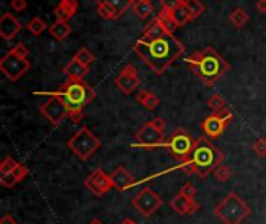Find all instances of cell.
<instances>
[{"label": "cell", "instance_id": "39", "mask_svg": "<svg viewBox=\"0 0 266 224\" xmlns=\"http://www.w3.org/2000/svg\"><path fill=\"white\" fill-rule=\"evenodd\" d=\"M11 8L16 11V13H22V11H25V8H27V0H11Z\"/></svg>", "mask_w": 266, "mask_h": 224}, {"label": "cell", "instance_id": "7", "mask_svg": "<svg viewBox=\"0 0 266 224\" xmlns=\"http://www.w3.org/2000/svg\"><path fill=\"white\" fill-rule=\"evenodd\" d=\"M101 146V140L87 128L81 126L67 140V148L81 161H89Z\"/></svg>", "mask_w": 266, "mask_h": 224}, {"label": "cell", "instance_id": "42", "mask_svg": "<svg viewBox=\"0 0 266 224\" xmlns=\"http://www.w3.org/2000/svg\"><path fill=\"white\" fill-rule=\"evenodd\" d=\"M257 10L260 13H266V0H257Z\"/></svg>", "mask_w": 266, "mask_h": 224}, {"label": "cell", "instance_id": "30", "mask_svg": "<svg viewBox=\"0 0 266 224\" xmlns=\"http://www.w3.org/2000/svg\"><path fill=\"white\" fill-rule=\"evenodd\" d=\"M184 5L188 10V13H190V16H192L193 20L206 11V7L203 5L201 0H184Z\"/></svg>", "mask_w": 266, "mask_h": 224}, {"label": "cell", "instance_id": "29", "mask_svg": "<svg viewBox=\"0 0 266 224\" xmlns=\"http://www.w3.org/2000/svg\"><path fill=\"white\" fill-rule=\"evenodd\" d=\"M97 13L100 14V17H103L106 20H117L119 17H122L112 7H109L103 2H98V0H97Z\"/></svg>", "mask_w": 266, "mask_h": 224}, {"label": "cell", "instance_id": "11", "mask_svg": "<svg viewBox=\"0 0 266 224\" xmlns=\"http://www.w3.org/2000/svg\"><path fill=\"white\" fill-rule=\"evenodd\" d=\"M131 204L143 218H149L151 215H154L162 207L164 201L153 189L143 187V189L132 198Z\"/></svg>", "mask_w": 266, "mask_h": 224}, {"label": "cell", "instance_id": "6", "mask_svg": "<svg viewBox=\"0 0 266 224\" xmlns=\"http://www.w3.org/2000/svg\"><path fill=\"white\" fill-rule=\"evenodd\" d=\"M28 55L30 50L27 49V46L19 42L0 59V70H2V73L10 81L13 83L19 81L30 70L31 62L28 61Z\"/></svg>", "mask_w": 266, "mask_h": 224}, {"label": "cell", "instance_id": "34", "mask_svg": "<svg viewBox=\"0 0 266 224\" xmlns=\"http://www.w3.org/2000/svg\"><path fill=\"white\" fill-rule=\"evenodd\" d=\"M213 176H215V179L218 181V182H227L231 177H232V170L227 167V165H224V164H221L215 171H213Z\"/></svg>", "mask_w": 266, "mask_h": 224}, {"label": "cell", "instance_id": "43", "mask_svg": "<svg viewBox=\"0 0 266 224\" xmlns=\"http://www.w3.org/2000/svg\"><path fill=\"white\" fill-rule=\"evenodd\" d=\"M120 224H137V222L134 219H131V218H125Z\"/></svg>", "mask_w": 266, "mask_h": 224}, {"label": "cell", "instance_id": "8", "mask_svg": "<svg viewBox=\"0 0 266 224\" xmlns=\"http://www.w3.org/2000/svg\"><path fill=\"white\" fill-rule=\"evenodd\" d=\"M195 142H196V139L190 136V132H187L184 128H178L165 140L164 148L168 149V153L173 158H176L179 162H185L193 151Z\"/></svg>", "mask_w": 266, "mask_h": 224}, {"label": "cell", "instance_id": "4", "mask_svg": "<svg viewBox=\"0 0 266 224\" xmlns=\"http://www.w3.org/2000/svg\"><path fill=\"white\" fill-rule=\"evenodd\" d=\"M185 62L188 64L190 70L199 78V81L207 87H212L231 70V64L213 47H206L199 52H195L185 59Z\"/></svg>", "mask_w": 266, "mask_h": 224}, {"label": "cell", "instance_id": "46", "mask_svg": "<svg viewBox=\"0 0 266 224\" xmlns=\"http://www.w3.org/2000/svg\"><path fill=\"white\" fill-rule=\"evenodd\" d=\"M134 2H136V0H134Z\"/></svg>", "mask_w": 266, "mask_h": 224}, {"label": "cell", "instance_id": "26", "mask_svg": "<svg viewBox=\"0 0 266 224\" xmlns=\"http://www.w3.org/2000/svg\"><path fill=\"white\" fill-rule=\"evenodd\" d=\"M170 13H171V16H173V19H174V22H176L178 27H184V25H187L188 22L193 20L192 16H190V13H188V10L185 8L184 2H182L181 7H178L176 10H173V11H170Z\"/></svg>", "mask_w": 266, "mask_h": 224}, {"label": "cell", "instance_id": "1", "mask_svg": "<svg viewBox=\"0 0 266 224\" xmlns=\"http://www.w3.org/2000/svg\"><path fill=\"white\" fill-rule=\"evenodd\" d=\"M134 53L156 75H162L176 59H179L185 47L174 34L165 33L156 39H139L132 46Z\"/></svg>", "mask_w": 266, "mask_h": 224}, {"label": "cell", "instance_id": "19", "mask_svg": "<svg viewBox=\"0 0 266 224\" xmlns=\"http://www.w3.org/2000/svg\"><path fill=\"white\" fill-rule=\"evenodd\" d=\"M78 7H80L78 0H62V2H59L53 10L56 20L69 22V19H72L75 14H77Z\"/></svg>", "mask_w": 266, "mask_h": 224}, {"label": "cell", "instance_id": "20", "mask_svg": "<svg viewBox=\"0 0 266 224\" xmlns=\"http://www.w3.org/2000/svg\"><path fill=\"white\" fill-rule=\"evenodd\" d=\"M28 173H30V170L24 165V164H20L16 170H13L11 173H8V174H2L0 176V184H2L5 189H13L14 185H17L19 182H22L27 176H28Z\"/></svg>", "mask_w": 266, "mask_h": 224}, {"label": "cell", "instance_id": "40", "mask_svg": "<svg viewBox=\"0 0 266 224\" xmlns=\"http://www.w3.org/2000/svg\"><path fill=\"white\" fill-rule=\"evenodd\" d=\"M151 122H153V125L161 131V132H164V129H165V120L162 119V117H156V119H153V120H151Z\"/></svg>", "mask_w": 266, "mask_h": 224}, {"label": "cell", "instance_id": "23", "mask_svg": "<svg viewBox=\"0 0 266 224\" xmlns=\"http://www.w3.org/2000/svg\"><path fill=\"white\" fill-rule=\"evenodd\" d=\"M49 33L53 37L55 41H64L65 37H69V34L72 33V28L69 25V22H62V20H55L50 27H49Z\"/></svg>", "mask_w": 266, "mask_h": 224}, {"label": "cell", "instance_id": "25", "mask_svg": "<svg viewBox=\"0 0 266 224\" xmlns=\"http://www.w3.org/2000/svg\"><path fill=\"white\" fill-rule=\"evenodd\" d=\"M156 19H158L159 24L165 28V31L170 33V34H174L176 28H179V27L176 25V22H174V19H173V16H171L170 11L161 10V11L158 13V16H156Z\"/></svg>", "mask_w": 266, "mask_h": 224}, {"label": "cell", "instance_id": "13", "mask_svg": "<svg viewBox=\"0 0 266 224\" xmlns=\"http://www.w3.org/2000/svg\"><path fill=\"white\" fill-rule=\"evenodd\" d=\"M39 110L53 126H59L69 117L67 106L58 97H49V100L44 104H41Z\"/></svg>", "mask_w": 266, "mask_h": 224}, {"label": "cell", "instance_id": "33", "mask_svg": "<svg viewBox=\"0 0 266 224\" xmlns=\"http://www.w3.org/2000/svg\"><path fill=\"white\" fill-rule=\"evenodd\" d=\"M75 59H77L78 62H81L83 65H86V67H89L94 61H95V56H94V53L87 49V47H81V49H78V52L75 53V56H73Z\"/></svg>", "mask_w": 266, "mask_h": 224}, {"label": "cell", "instance_id": "36", "mask_svg": "<svg viewBox=\"0 0 266 224\" xmlns=\"http://www.w3.org/2000/svg\"><path fill=\"white\" fill-rule=\"evenodd\" d=\"M252 151L258 156V158H266V139L260 137L252 143Z\"/></svg>", "mask_w": 266, "mask_h": 224}, {"label": "cell", "instance_id": "35", "mask_svg": "<svg viewBox=\"0 0 266 224\" xmlns=\"http://www.w3.org/2000/svg\"><path fill=\"white\" fill-rule=\"evenodd\" d=\"M20 165V162H17L16 159H13L11 156H7L2 164H0V174H8L11 173L13 170H16L17 167Z\"/></svg>", "mask_w": 266, "mask_h": 224}, {"label": "cell", "instance_id": "5", "mask_svg": "<svg viewBox=\"0 0 266 224\" xmlns=\"http://www.w3.org/2000/svg\"><path fill=\"white\" fill-rule=\"evenodd\" d=\"M213 213L223 224H241L251 215V207L238 193L231 192L215 206Z\"/></svg>", "mask_w": 266, "mask_h": 224}, {"label": "cell", "instance_id": "24", "mask_svg": "<svg viewBox=\"0 0 266 224\" xmlns=\"http://www.w3.org/2000/svg\"><path fill=\"white\" fill-rule=\"evenodd\" d=\"M165 33H167L165 28H164V27L159 24V20L154 17L153 20H151V22L143 28L140 37H142V39H156V37H161V36H164Z\"/></svg>", "mask_w": 266, "mask_h": 224}, {"label": "cell", "instance_id": "28", "mask_svg": "<svg viewBox=\"0 0 266 224\" xmlns=\"http://www.w3.org/2000/svg\"><path fill=\"white\" fill-rule=\"evenodd\" d=\"M98 2H103V4L112 7L120 16H122L126 10L132 8V5H134V0H98Z\"/></svg>", "mask_w": 266, "mask_h": 224}, {"label": "cell", "instance_id": "44", "mask_svg": "<svg viewBox=\"0 0 266 224\" xmlns=\"http://www.w3.org/2000/svg\"><path fill=\"white\" fill-rule=\"evenodd\" d=\"M89 224H103V222H101L98 218H94V219H91V221H89Z\"/></svg>", "mask_w": 266, "mask_h": 224}, {"label": "cell", "instance_id": "27", "mask_svg": "<svg viewBox=\"0 0 266 224\" xmlns=\"http://www.w3.org/2000/svg\"><path fill=\"white\" fill-rule=\"evenodd\" d=\"M229 22H231L235 28H243V27L249 22V14H248L243 8H235V10L229 14Z\"/></svg>", "mask_w": 266, "mask_h": 224}, {"label": "cell", "instance_id": "32", "mask_svg": "<svg viewBox=\"0 0 266 224\" xmlns=\"http://www.w3.org/2000/svg\"><path fill=\"white\" fill-rule=\"evenodd\" d=\"M27 30H28L31 34H34V36H39V34H42V33L47 30V24H46V20L41 19V17H33V19L27 24Z\"/></svg>", "mask_w": 266, "mask_h": 224}, {"label": "cell", "instance_id": "38", "mask_svg": "<svg viewBox=\"0 0 266 224\" xmlns=\"http://www.w3.org/2000/svg\"><path fill=\"white\" fill-rule=\"evenodd\" d=\"M182 2H184V0H161V10L173 11V10H176L178 7H181Z\"/></svg>", "mask_w": 266, "mask_h": 224}, {"label": "cell", "instance_id": "17", "mask_svg": "<svg viewBox=\"0 0 266 224\" xmlns=\"http://www.w3.org/2000/svg\"><path fill=\"white\" fill-rule=\"evenodd\" d=\"M170 207L179 213V215H195L199 210V203L195 201V198H185L182 195H176L171 201H170Z\"/></svg>", "mask_w": 266, "mask_h": 224}, {"label": "cell", "instance_id": "21", "mask_svg": "<svg viewBox=\"0 0 266 224\" xmlns=\"http://www.w3.org/2000/svg\"><path fill=\"white\" fill-rule=\"evenodd\" d=\"M136 101H137L139 104H142V106H143L145 109H148V110H154V109L159 106V103H161V100H159V97H158L156 94H153L151 91H146V89H140V91L137 92Z\"/></svg>", "mask_w": 266, "mask_h": 224}, {"label": "cell", "instance_id": "45", "mask_svg": "<svg viewBox=\"0 0 266 224\" xmlns=\"http://www.w3.org/2000/svg\"><path fill=\"white\" fill-rule=\"evenodd\" d=\"M61 2H62V0H61Z\"/></svg>", "mask_w": 266, "mask_h": 224}, {"label": "cell", "instance_id": "37", "mask_svg": "<svg viewBox=\"0 0 266 224\" xmlns=\"http://www.w3.org/2000/svg\"><path fill=\"white\" fill-rule=\"evenodd\" d=\"M179 195H182V196H185V198H195L196 196V187H195V184H192V182H185L181 189H179Z\"/></svg>", "mask_w": 266, "mask_h": 224}, {"label": "cell", "instance_id": "15", "mask_svg": "<svg viewBox=\"0 0 266 224\" xmlns=\"http://www.w3.org/2000/svg\"><path fill=\"white\" fill-rule=\"evenodd\" d=\"M22 30V24L11 14V13H4L0 17V37L4 41H11L13 37L17 36V33Z\"/></svg>", "mask_w": 266, "mask_h": 224}, {"label": "cell", "instance_id": "41", "mask_svg": "<svg viewBox=\"0 0 266 224\" xmlns=\"http://www.w3.org/2000/svg\"><path fill=\"white\" fill-rule=\"evenodd\" d=\"M0 224H17V219L14 216H11L10 213H7L0 218Z\"/></svg>", "mask_w": 266, "mask_h": 224}, {"label": "cell", "instance_id": "16", "mask_svg": "<svg viewBox=\"0 0 266 224\" xmlns=\"http://www.w3.org/2000/svg\"><path fill=\"white\" fill-rule=\"evenodd\" d=\"M110 181H112L114 189L119 190V192H126L136 184V179H134L132 173L128 168H125L123 165L116 168V171L110 174Z\"/></svg>", "mask_w": 266, "mask_h": 224}, {"label": "cell", "instance_id": "14", "mask_svg": "<svg viewBox=\"0 0 266 224\" xmlns=\"http://www.w3.org/2000/svg\"><path fill=\"white\" fill-rule=\"evenodd\" d=\"M114 84H116V87H119V91L125 95L134 94L140 87V78H139L136 67L132 64H126L122 69V72L116 77V80H114Z\"/></svg>", "mask_w": 266, "mask_h": 224}, {"label": "cell", "instance_id": "18", "mask_svg": "<svg viewBox=\"0 0 266 224\" xmlns=\"http://www.w3.org/2000/svg\"><path fill=\"white\" fill-rule=\"evenodd\" d=\"M62 73L67 77V80L81 81V80H84V77L89 73V67L83 65L81 62H78L75 58H72V59L62 67Z\"/></svg>", "mask_w": 266, "mask_h": 224}, {"label": "cell", "instance_id": "31", "mask_svg": "<svg viewBox=\"0 0 266 224\" xmlns=\"http://www.w3.org/2000/svg\"><path fill=\"white\" fill-rule=\"evenodd\" d=\"M207 107L212 112H219L227 107V101L224 100V97L221 94H213L212 97L207 98Z\"/></svg>", "mask_w": 266, "mask_h": 224}, {"label": "cell", "instance_id": "12", "mask_svg": "<svg viewBox=\"0 0 266 224\" xmlns=\"http://www.w3.org/2000/svg\"><path fill=\"white\" fill-rule=\"evenodd\" d=\"M84 185L87 187V190L97 198H101V196L107 195L110 192V189H114L112 181H110V174H107L103 168H95L84 179Z\"/></svg>", "mask_w": 266, "mask_h": 224}, {"label": "cell", "instance_id": "9", "mask_svg": "<svg viewBox=\"0 0 266 224\" xmlns=\"http://www.w3.org/2000/svg\"><path fill=\"white\" fill-rule=\"evenodd\" d=\"M134 148H140V149H146V151H154V149L164 148L165 143V134L161 132L153 122H146L134 136Z\"/></svg>", "mask_w": 266, "mask_h": 224}, {"label": "cell", "instance_id": "2", "mask_svg": "<svg viewBox=\"0 0 266 224\" xmlns=\"http://www.w3.org/2000/svg\"><path fill=\"white\" fill-rule=\"evenodd\" d=\"M36 95H47V97H58L69 109V119L73 123H80L84 119V107L95 98V91L81 81H72L67 80L59 89L52 92H34Z\"/></svg>", "mask_w": 266, "mask_h": 224}, {"label": "cell", "instance_id": "3", "mask_svg": "<svg viewBox=\"0 0 266 224\" xmlns=\"http://www.w3.org/2000/svg\"><path fill=\"white\" fill-rule=\"evenodd\" d=\"M224 162V154L221 149L212 143L207 137H199L195 142V148L185 162L179 164L187 174H196L199 179H206Z\"/></svg>", "mask_w": 266, "mask_h": 224}, {"label": "cell", "instance_id": "22", "mask_svg": "<svg viewBox=\"0 0 266 224\" xmlns=\"http://www.w3.org/2000/svg\"><path fill=\"white\" fill-rule=\"evenodd\" d=\"M131 10L140 20H146L154 14V5L151 0H136Z\"/></svg>", "mask_w": 266, "mask_h": 224}, {"label": "cell", "instance_id": "10", "mask_svg": "<svg viewBox=\"0 0 266 224\" xmlns=\"http://www.w3.org/2000/svg\"><path fill=\"white\" fill-rule=\"evenodd\" d=\"M232 120H234V112L226 107L219 112H213V114L207 116L201 123V129L207 139L215 140L224 132V129Z\"/></svg>", "mask_w": 266, "mask_h": 224}]
</instances>
